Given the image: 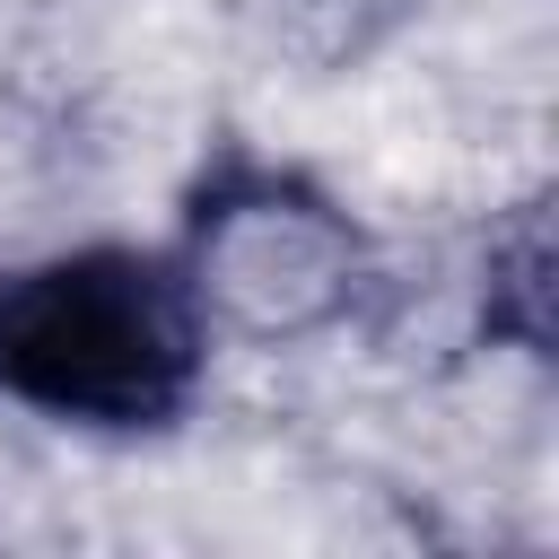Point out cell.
Returning <instances> with one entry per match:
<instances>
[{
	"label": "cell",
	"mask_w": 559,
	"mask_h": 559,
	"mask_svg": "<svg viewBox=\"0 0 559 559\" xmlns=\"http://www.w3.org/2000/svg\"><path fill=\"white\" fill-rule=\"evenodd\" d=\"M175 271H183V288H192L210 332L306 341V332H323V323H341L358 306L367 236L306 175L227 157L192 201Z\"/></svg>",
	"instance_id": "7a4b0ae2"
},
{
	"label": "cell",
	"mask_w": 559,
	"mask_h": 559,
	"mask_svg": "<svg viewBox=\"0 0 559 559\" xmlns=\"http://www.w3.org/2000/svg\"><path fill=\"white\" fill-rule=\"evenodd\" d=\"M210 323L175 253L79 245L0 271V393L52 428L148 437L201 393Z\"/></svg>",
	"instance_id": "6da1fadb"
}]
</instances>
